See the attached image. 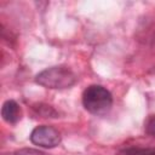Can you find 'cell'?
<instances>
[{"mask_svg":"<svg viewBox=\"0 0 155 155\" xmlns=\"http://www.w3.org/2000/svg\"><path fill=\"white\" fill-rule=\"evenodd\" d=\"M122 155H155V148L131 147L121 151Z\"/></svg>","mask_w":155,"mask_h":155,"instance_id":"5b68a950","label":"cell"},{"mask_svg":"<svg viewBox=\"0 0 155 155\" xmlns=\"http://www.w3.org/2000/svg\"><path fill=\"white\" fill-rule=\"evenodd\" d=\"M13 155H48L44 151L36 150V149H31V148H24V149H19L17 150Z\"/></svg>","mask_w":155,"mask_h":155,"instance_id":"52a82bcc","label":"cell"},{"mask_svg":"<svg viewBox=\"0 0 155 155\" xmlns=\"http://www.w3.org/2000/svg\"><path fill=\"white\" fill-rule=\"evenodd\" d=\"M82 104L91 114L103 115L110 110L113 97L105 87L101 85H91L82 93Z\"/></svg>","mask_w":155,"mask_h":155,"instance_id":"7a4b0ae2","label":"cell"},{"mask_svg":"<svg viewBox=\"0 0 155 155\" xmlns=\"http://www.w3.org/2000/svg\"><path fill=\"white\" fill-rule=\"evenodd\" d=\"M1 116L6 122L16 124L22 117V110H21L19 104L12 99L6 101L1 108Z\"/></svg>","mask_w":155,"mask_h":155,"instance_id":"277c9868","label":"cell"},{"mask_svg":"<svg viewBox=\"0 0 155 155\" xmlns=\"http://www.w3.org/2000/svg\"><path fill=\"white\" fill-rule=\"evenodd\" d=\"M61 133L57 128L47 125L38 126L30 133V140L33 144L42 148H54L61 143Z\"/></svg>","mask_w":155,"mask_h":155,"instance_id":"3957f363","label":"cell"},{"mask_svg":"<svg viewBox=\"0 0 155 155\" xmlns=\"http://www.w3.org/2000/svg\"><path fill=\"white\" fill-rule=\"evenodd\" d=\"M144 128H145V132L149 136L155 137V115H150L147 119L145 125H144Z\"/></svg>","mask_w":155,"mask_h":155,"instance_id":"8992f818","label":"cell"},{"mask_svg":"<svg viewBox=\"0 0 155 155\" xmlns=\"http://www.w3.org/2000/svg\"><path fill=\"white\" fill-rule=\"evenodd\" d=\"M35 82L46 88H69L76 82V75L65 65H56L40 71L35 76Z\"/></svg>","mask_w":155,"mask_h":155,"instance_id":"6da1fadb","label":"cell"}]
</instances>
